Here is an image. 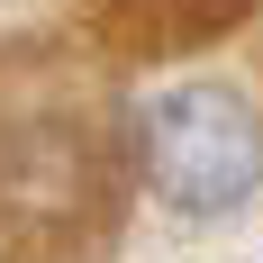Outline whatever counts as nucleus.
<instances>
[{
	"label": "nucleus",
	"mask_w": 263,
	"mask_h": 263,
	"mask_svg": "<svg viewBox=\"0 0 263 263\" xmlns=\"http://www.w3.org/2000/svg\"><path fill=\"white\" fill-rule=\"evenodd\" d=\"M136 155H145V191L173 218H227L263 191V118L227 82H173L163 100H145Z\"/></svg>",
	"instance_id": "obj_1"
}]
</instances>
